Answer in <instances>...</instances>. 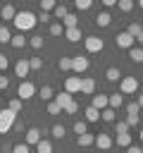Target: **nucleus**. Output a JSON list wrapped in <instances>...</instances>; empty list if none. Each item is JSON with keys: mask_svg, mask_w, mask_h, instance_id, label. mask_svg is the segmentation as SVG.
Masks as SVG:
<instances>
[{"mask_svg": "<svg viewBox=\"0 0 143 153\" xmlns=\"http://www.w3.org/2000/svg\"><path fill=\"white\" fill-rule=\"evenodd\" d=\"M12 24L19 29V33H24V31H31V29L38 24V19H36V14H33V12H29V10H21V12H17V14H14Z\"/></svg>", "mask_w": 143, "mask_h": 153, "instance_id": "obj_1", "label": "nucleus"}, {"mask_svg": "<svg viewBox=\"0 0 143 153\" xmlns=\"http://www.w3.org/2000/svg\"><path fill=\"white\" fill-rule=\"evenodd\" d=\"M14 122H17V112H12L10 108L0 110V134H7L14 127Z\"/></svg>", "mask_w": 143, "mask_h": 153, "instance_id": "obj_2", "label": "nucleus"}, {"mask_svg": "<svg viewBox=\"0 0 143 153\" xmlns=\"http://www.w3.org/2000/svg\"><path fill=\"white\" fill-rule=\"evenodd\" d=\"M138 91V79L136 76H122L119 79V93L122 96H131Z\"/></svg>", "mask_w": 143, "mask_h": 153, "instance_id": "obj_3", "label": "nucleus"}, {"mask_svg": "<svg viewBox=\"0 0 143 153\" xmlns=\"http://www.w3.org/2000/svg\"><path fill=\"white\" fill-rule=\"evenodd\" d=\"M33 96H36V86H33L29 79H26V81H21V84H19V88H17V98L24 103V100H29V98H33Z\"/></svg>", "mask_w": 143, "mask_h": 153, "instance_id": "obj_4", "label": "nucleus"}, {"mask_svg": "<svg viewBox=\"0 0 143 153\" xmlns=\"http://www.w3.org/2000/svg\"><path fill=\"white\" fill-rule=\"evenodd\" d=\"M83 45H86V53H102L105 41L98 38V36H86V38H83Z\"/></svg>", "mask_w": 143, "mask_h": 153, "instance_id": "obj_5", "label": "nucleus"}, {"mask_svg": "<svg viewBox=\"0 0 143 153\" xmlns=\"http://www.w3.org/2000/svg\"><path fill=\"white\" fill-rule=\"evenodd\" d=\"M29 72H31V67H29V57H21V60H17V65H14V74H17L21 81H26Z\"/></svg>", "mask_w": 143, "mask_h": 153, "instance_id": "obj_6", "label": "nucleus"}, {"mask_svg": "<svg viewBox=\"0 0 143 153\" xmlns=\"http://www.w3.org/2000/svg\"><path fill=\"white\" fill-rule=\"evenodd\" d=\"M95 146H98V151L107 153V151L114 146V141H112V136H110V134H102V131H100V134L95 136Z\"/></svg>", "mask_w": 143, "mask_h": 153, "instance_id": "obj_7", "label": "nucleus"}, {"mask_svg": "<svg viewBox=\"0 0 143 153\" xmlns=\"http://www.w3.org/2000/svg\"><path fill=\"white\" fill-rule=\"evenodd\" d=\"M88 67H91L88 57H81V55H74V57H72V69H74L76 74H83Z\"/></svg>", "mask_w": 143, "mask_h": 153, "instance_id": "obj_8", "label": "nucleus"}, {"mask_svg": "<svg viewBox=\"0 0 143 153\" xmlns=\"http://www.w3.org/2000/svg\"><path fill=\"white\" fill-rule=\"evenodd\" d=\"M114 43H117V48H126V50L133 48V38H131L126 31H119V33L114 36Z\"/></svg>", "mask_w": 143, "mask_h": 153, "instance_id": "obj_9", "label": "nucleus"}, {"mask_svg": "<svg viewBox=\"0 0 143 153\" xmlns=\"http://www.w3.org/2000/svg\"><path fill=\"white\" fill-rule=\"evenodd\" d=\"M64 91L72 93V96L79 93V91H81V76H67V79H64Z\"/></svg>", "mask_w": 143, "mask_h": 153, "instance_id": "obj_10", "label": "nucleus"}, {"mask_svg": "<svg viewBox=\"0 0 143 153\" xmlns=\"http://www.w3.org/2000/svg\"><path fill=\"white\" fill-rule=\"evenodd\" d=\"M41 139H43V136H41V129H38V127H31V129H26V141H24V143H26V146H36Z\"/></svg>", "mask_w": 143, "mask_h": 153, "instance_id": "obj_11", "label": "nucleus"}, {"mask_svg": "<svg viewBox=\"0 0 143 153\" xmlns=\"http://www.w3.org/2000/svg\"><path fill=\"white\" fill-rule=\"evenodd\" d=\"M122 105H124V96H122V93H110V96H107V108H112V110L117 112Z\"/></svg>", "mask_w": 143, "mask_h": 153, "instance_id": "obj_12", "label": "nucleus"}, {"mask_svg": "<svg viewBox=\"0 0 143 153\" xmlns=\"http://www.w3.org/2000/svg\"><path fill=\"white\" fill-rule=\"evenodd\" d=\"M95 91V81L91 79V76H81V91L79 93H86V96H91Z\"/></svg>", "mask_w": 143, "mask_h": 153, "instance_id": "obj_13", "label": "nucleus"}, {"mask_svg": "<svg viewBox=\"0 0 143 153\" xmlns=\"http://www.w3.org/2000/svg\"><path fill=\"white\" fill-rule=\"evenodd\" d=\"M52 100H55V103H57V105H60V108L64 110V108H67V105H69V103H72L74 98H72V93H67V91H62V93H57V96H55Z\"/></svg>", "mask_w": 143, "mask_h": 153, "instance_id": "obj_14", "label": "nucleus"}, {"mask_svg": "<svg viewBox=\"0 0 143 153\" xmlns=\"http://www.w3.org/2000/svg\"><path fill=\"white\" fill-rule=\"evenodd\" d=\"M95 143V136L93 134H81V136H76V146H81V148H88V146H93Z\"/></svg>", "mask_w": 143, "mask_h": 153, "instance_id": "obj_15", "label": "nucleus"}, {"mask_svg": "<svg viewBox=\"0 0 143 153\" xmlns=\"http://www.w3.org/2000/svg\"><path fill=\"white\" fill-rule=\"evenodd\" d=\"M95 24H98L100 29L110 26V24H112V14H110V12H98V17H95Z\"/></svg>", "mask_w": 143, "mask_h": 153, "instance_id": "obj_16", "label": "nucleus"}, {"mask_svg": "<svg viewBox=\"0 0 143 153\" xmlns=\"http://www.w3.org/2000/svg\"><path fill=\"white\" fill-rule=\"evenodd\" d=\"M62 26H64V29H76V26H79V17H76L74 12H69V14L62 19Z\"/></svg>", "mask_w": 143, "mask_h": 153, "instance_id": "obj_17", "label": "nucleus"}, {"mask_svg": "<svg viewBox=\"0 0 143 153\" xmlns=\"http://www.w3.org/2000/svg\"><path fill=\"white\" fill-rule=\"evenodd\" d=\"M91 108H95V110H105V108H107V96H105V93H100V96H93V103H91Z\"/></svg>", "mask_w": 143, "mask_h": 153, "instance_id": "obj_18", "label": "nucleus"}, {"mask_svg": "<svg viewBox=\"0 0 143 153\" xmlns=\"http://www.w3.org/2000/svg\"><path fill=\"white\" fill-rule=\"evenodd\" d=\"M64 38L72 41V43L81 41V29H79V26H76V29H64Z\"/></svg>", "mask_w": 143, "mask_h": 153, "instance_id": "obj_19", "label": "nucleus"}, {"mask_svg": "<svg viewBox=\"0 0 143 153\" xmlns=\"http://www.w3.org/2000/svg\"><path fill=\"white\" fill-rule=\"evenodd\" d=\"M38 96H41L43 100H52V98H55V91H52V86H50V84H43V86H41V91H38Z\"/></svg>", "mask_w": 143, "mask_h": 153, "instance_id": "obj_20", "label": "nucleus"}, {"mask_svg": "<svg viewBox=\"0 0 143 153\" xmlns=\"http://www.w3.org/2000/svg\"><path fill=\"white\" fill-rule=\"evenodd\" d=\"M36 153H55V151H52V143H50L48 139H41V141L36 143Z\"/></svg>", "mask_w": 143, "mask_h": 153, "instance_id": "obj_21", "label": "nucleus"}, {"mask_svg": "<svg viewBox=\"0 0 143 153\" xmlns=\"http://www.w3.org/2000/svg\"><path fill=\"white\" fill-rule=\"evenodd\" d=\"M14 14H17V10H14L12 5H2V7H0V17H2V19H10V22H12Z\"/></svg>", "mask_w": 143, "mask_h": 153, "instance_id": "obj_22", "label": "nucleus"}, {"mask_svg": "<svg viewBox=\"0 0 143 153\" xmlns=\"http://www.w3.org/2000/svg\"><path fill=\"white\" fill-rule=\"evenodd\" d=\"M105 79H107V81H119V79H122V72H119V67H107V72H105Z\"/></svg>", "mask_w": 143, "mask_h": 153, "instance_id": "obj_23", "label": "nucleus"}, {"mask_svg": "<svg viewBox=\"0 0 143 153\" xmlns=\"http://www.w3.org/2000/svg\"><path fill=\"white\" fill-rule=\"evenodd\" d=\"M83 115H86V122H98V120H100V110H95V108H91V105L83 110Z\"/></svg>", "mask_w": 143, "mask_h": 153, "instance_id": "obj_24", "label": "nucleus"}, {"mask_svg": "<svg viewBox=\"0 0 143 153\" xmlns=\"http://www.w3.org/2000/svg\"><path fill=\"white\" fill-rule=\"evenodd\" d=\"M114 143H117L119 148H129V146H131V134H117Z\"/></svg>", "mask_w": 143, "mask_h": 153, "instance_id": "obj_25", "label": "nucleus"}, {"mask_svg": "<svg viewBox=\"0 0 143 153\" xmlns=\"http://www.w3.org/2000/svg\"><path fill=\"white\" fill-rule=\"evenodd\" d=\"M141 31H143V26H141L138 22H131V24H129V29H126V33H129V36H131L133 41H136V36H138Z\"/></svg>", "mask_w": 143, "mask_h": 153, "instance_id": "obj_26", "label": "nucleus"}, {"mask_svg": "<svg viewBox=\"0 0 143 153\" xmlns=\"http://www.w3.org/2000/svg\"><path fill=\"white\" fill-rule=\"evenodd\" d=\"M52 14H55V19H64V17L69 14V7H67V5H57V7L52 10Z\"/></svg>", "mask_w": 143, "mask_h": 153, "instance_id": "obj_27", "label": "nucleus"}, {"mask_svg": "<svg viewBox=\"0 0 143 153\" xmlns=\"http://www.w3.org/2000/svg\"><path fill=\"white\" fill-rule=\"evenodd\" d=\"M24 43H26L24 33H17V36H12V38H10V45H12V48H24Z\"/></svg>", "mask_w": 143, "mask_h": 153, "instance_id": "obj_28", "label": "nucleus"}, {"mask_svg": "<svg viewBox=\"0 0 143 153\" xmlns=\"http://www.w3.org/2000/svg\"><path fill=\"white\" fill-rule=\"evenodd\" d=\"M100 117H102L105 122H114V120H117V112H114L112 108H105V110H100Z\"/></svg>", "mask_w": 143, "mask_h": 153, "instance_id": "obj_29", "label": "nucleus"}, {"mask_svg": "<svg viewBox=\"0 0 143 153\" xmlns=\"http://www.w3.org/2000/svg\"><path fill=\"white\" fill-rule=\"evenodd\" d=\"M74 131H76L79 136L86 134V131H88V122H86V120H76V122H74Z\"/></svg>", "mask_w": 143, "mask_h": 153, "instance_id": "obj_30", "label": "nucleus"}, {"mask_svg": "<svg viewBox=\"0 0 143 153\" xmlns=\"http://www.w3.org/2000/svg\"><path fill=\"white\" fill-rule=\"evenodd\" d=\"M55 7H57V2H55V0H41V12H48V14H50Z\"/></svg>", "mask_w": 143, "mask_h": 153, "instance_id": "obj_31", "label": "nucleus"}, {"mask_svg": "<svg viewBox=\"0 0 143 153\" xmlns=\"http://www.w3.org/2000/svg\"><path fill=\"white\" fill-rule=\"evenodd\" d=\"M129 57H131L133 62H143V48H131V50H129Z\"/></svg>", "mask_w": 143, "mask_h": 153, "instance_id": "obj_32", "label": "nucleus"}, {"mask_svg": "<svg viewBox=\"0 0 143 153\" xmlns=\"http://www.w3.org/2000/svg\"><path fill=\"white\" fill-rule=\"evenodd\" d=\"M62 33H64V26L60 22H52L50 24V36H62Z\"/></svg>", "mask_w": 143, "mask_h": 153, "instance_id": "obj_33", "label": "nucleus"}, {"mask_svg": "<svg viewBox=\"0 0 143 153\" xmlns=\"http://www.w3.org/2000/svg\"><path fill=\"white\" fill-rule=\"evenodd\" d=\"M57 67H60V72H69L72 69V57H60Z\"/></svg>", "mask_w": 143, "mask_h": 153, "instance_id": "obj_34", "label": "nucleus"}, {"mask_svg": "<svg viewBox=\"0 0 143 153\" xmlns=\"http://www.w3.org/2000/svg\"><path fill=\"white\" fill-rule=\"evenodd\" d=\"M21 105H24V103H21V100H19V98H12V100H10V103H7V108H10V110H12V112H17V115H19V112H21Z\"/></svg>", "mask_w": 143, "mask_h": 153, "instance_id": "obj_35", "label": "nucleus"}, {"mask_svg": "<svg viewBox=\"0 0 143 153\" xmlns=\"http://www.w3.org/2000/svg\"><path fill=\"white\" fill-rule=\"evenodd\" d=\"M117 7H119L122 12H131V10H133V2H131V0H117Z\"/></svg>", "mask_w": 143, "mask_h": 153, "instance_id": "obj_36", "label": "nucleus"}, {"mask_svg": "<svg viewBox=\"0 0 143 153\" xmlns=\"http://www.w3.org/2000/svg\"><path fill=\"white\" fill-rule=\"evenodd\" d=\"M29 45H31V48H36V50H38V48H43V36H38V33H36V36H31V38H29Z\"/></svg>", "mask_w": 143, "mask_h": 153, "instance_id": "obj_37", "label": "nucleus"}, {"mask_svg": "<svg viewBox=\"0 0 143 153\" xmlns=\"http://www.w3.org/2000/svg\"><path fill=\"white\" fill-rule=\"evenodd\" d=\"M50 134H52L55 139H64V127H62V124H52Z\"/></svg>", "mask_w": 143, "mask_h": 153, "instance_id": "obj_38", "label": "nucleus"}, {"mask_svg": "<svg viewBox=\"0 0 143 153\" xmlns=\"http://www.w3.org/2000/svg\"><path fill=\"white\" fill-rule=\"evenodd\" d=\"M12 153H31V146H26L24 141L21 143H14L12 146Z\"/></svg>", "mask_w": 143, "mask_h": 153, "instance_id": "obj_39", "label": "nucleus"}, {"mask_svg": "<svg viewBox=\"0 0 143 153\" xmlns=\"http://www.w3.org/2000/svg\"><path fill=\"white\" fill-rule=\"evenodd\" d=\"M91 5H93L91 0H76V5H74V7H76L79 12H86V10H91Z\"/></svg>", "mask_w": 143, "mask_h": 153, "instance_id": "obj_40", "label": "nucleus"}, {"mask_svg": "<svg viewBox=\"0 0 143 153\" xmlns=\"http://www.w3.org/2000/svg\"><path fill=\"white\" fill-rule=\"evenodd\" d=\"M60 112H62V108L55 100H48V115H60Z\"/></svg>", "mask_w": 143, "mask_h": 153, "instance_id": "obj_41", "label": "nucleus"}, {"mask_svg": "<svg viewBox=\"0 0 143 153\" xmlns=\"http://www.w3.org/2000/svg\"><path fill=\"white\" fill-rule=\"evenodd\" d=\"M10 38H12L10 29L7 26H0V43H10Z\"/></svg>", "mask_w": 143, "mask_h": 153, "instance_id": "obj_42", "label": "nucleus"}, {"mask_svg": "<svg viewBox=\"0 0 143 153\" xmlns=\"http://www.w3.org/2000/svg\"><path fill=\"white\" fill-rule=\"evenodd\" d=\"M29 67H31V69H41V67H43V60H41V57H29Z\"/></svg>", "mask_w": 143, "mask_h": 153, "instance_id": "obj_43", "label": "nucleus"}, {"mask_svg": "<svg viewBox=\"0 0 143 153\" xmlns=\"http://www.w3.org/2000/svg\"><path fill=\"white\" fill-rule=\"evenodd\" d=\"M64 112H67V115H76V112H79V103H76V100H72V103L64 108Z\"/></svg>", "mask_w": 143, "mask_h": 153, "instance_id": "obj_44", "label": "nucleus"}, {"mask_svg": "<svg viewBox=\"0 0 143 153\" xmlns=\"http://www.w3.org/2000/svg\"><path fill=\"white\" fill-rule=\"evenodd\" d=\"M117 134H129V124H126L124 120L117 122Z\"/></svg>", "mask_w": 143, "mask_h": 153, "instance_id": "obj_45", "label": "nucleus"}, {"mask_svg": "<svg viewBox=\"0 0 143 153\" xmlns=\"http://www.w3.org/2000/svg\"><path fill=\"white\" fill-rule=\"evenodd\" d=\"M138 110H141V108L136 105V100H133V103H126V112H129V115H138Z\"/></svg>", "mask_w": 143, "mask_h": 153, "instance_id": "obj_46", "label": "nucleus"}, {"mask_svg": "<svg viewBox=\"0 0 143 153\" xmlns=\"http://www.w3.org/2000/svg\"><path fill=\"white\" fill-rule=\"evenodd\" d=\"M138 117H141V115H129V117H126L124 122H126L129 127H138Z\"/></svg>", "mask_w": 143, "mask_h": 153, "instance_id": "obj_47", "label": "nucleus"}, {"mask_svg": "<svg viewBox=\"0 0 143 153\" xmlns=\"http://www.w3.org/2000/svg\"><path fill=\"white\" fill-rule=\"evenodd\" d=\"M7 86H10V79H7L5 74H0V91H5Z\"/></svg>", "mask_w": 143, "mask_h": 153, "instance_id": "obj_48", "label": "nucleus"}, {"mask_svg": "<svg viewBox=\"0 0 143 153\" xmlns=\"http://www.w3.org/2000/svg\"><path fill=\"white\" fill-rule=\"evenodd\" d=\"M7 65H10V62H7V55H2V53H0V72H5V69H7Z\"/></svg>", "mask_w": 143, "mask_h": 153, "instance_id": "obj_49", "label": "nucleus"}, {"mask_svg": "<svg viewBox=\"0 0 143 153\" xmlns=\"http://www.w3.org/2000/svg\"><path fill=\"white\" fill-rule=\"evenodd\" d=\"M36 19H38V22H50V19H52V17H50V14H48V12H41V14H38V17H36Z\"/></svg>", "mask_w": 143, "mask_h": 153, "instance_id": "obj_50", "label": "nucleus"}, {"mask_svg": "<svg viewBox=\"0 0 143 153\" xmlns=\"http://www.w3.org/2000/svg\"><path fill=\"white\" fill-rule=\"evenodd\" d=\"M126 153H143V148H141V146H133V143H131V146L126 148Z\"/></svg>", "mask_w": 143, "mask_h": 153, "instance_id": "obj_51", "label": "nucleus"}, {"mask_svg": "<svg viewBox=\"0 0 143 153\" xmlns=\"http://www.w3.org/2000/svg\"><path fill=\"white\" fill-rule=\"evenodd\" d=\"M102 5H105V7H114V5H117V0H102Z\"/></svg>", "mask_w": 143, "mask_h": 153, "instance_id": "obj_52", "label": "nucleus"}, {"mask_svg": "<svg viewBox=\"0 0 143 153\" xmlns=\"http://www.w3.org/2000/svg\"><path fill=\"white\" fill-rule=\"evenodd\" d=\"M136 105H138V108H143V93H138V100H136Z\"/></svg>", "mask_w": 143, "mask_h": 153, "instance_id": "obj_53", "label": "nucleus"}, {"mask_svg": "<svg viewBox=\"0 0 143 153\" xmlns=\"http://www.w3.org/2000/svg\"><path fill=\"white\" fill-rule=\"evenodd\" d=\"M136 38H138V43H143V31H141V33H138Z\"/></svg>", "mask_w": 143, "mask_h": 153, "instance_id": "obj_54", "label": "nucleus"}, {"mask_svg": "<svg viewBox=\"0 0 143 153\" xmlns=\"http://www.w3.org/2000/svg\"><path fill=\"white\" fill-rule=\"evenodd\" d=\"M138 7H141V10H143V0H138Z\"/></svg>", "mask_w": 143, "mask_h": 153, "instance_id": "obj_55", "label": "nucleus"}, {"mask_svg": "<svg viewBox=\"0 0 143 153\" xmlns=\"http://www.w3.org/2000/svg\"><path fill=\"white\" fill-rule=\"evenodd\" d=\"M138 136H141V141H143V129H141V134H138Z\"/></svg>", "mask_w": 143, "mask_h": 153, "instance_id": "obj_56", "label": "nucleus"}, {"mask_svg": "<svg viewBox=\"0 0 143 153\" xmlns=\"http://www.w3.org/2000/svg\"><path fill=\"white\" fill-rule=\"evenodd\" d=\"M98 153H102V151H98Z\"/></svg>", "mask_w": 143, "mask_h": 153, "instance_id": "obj_57", "label": "nucleus"}, {"mask_svg": "<svg viewBox=\"0 0 143 153\" xmlns=\"http://www.w3.org/2000/svg\"><path fill=\"white\" fill-rule=\"evenodd\" d=\"M60 153H62V151H60Z\"/></svg>", "mask_w": 143, "mask_h": 153, "instance_id": "obj_58", "label": "nucleus"}]
</instances>
